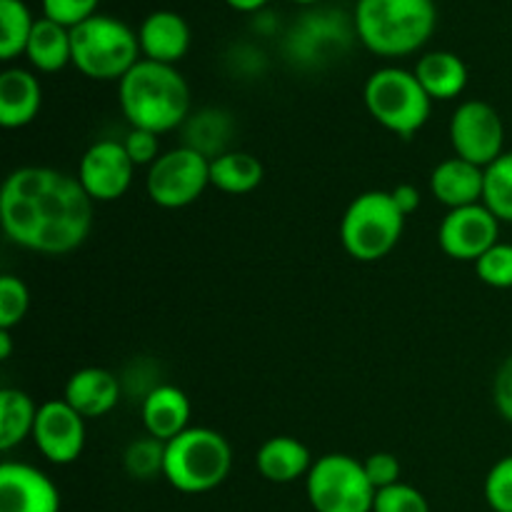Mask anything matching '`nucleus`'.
<instances>
[{
    "label": "nucleus",
    "instance_id": "obj_3",
    "mask_svg": "<svg viewBox=\"0 0 512 512\" xmlns=\"http://www.w3.org/2000/svg\"><path fill=\"white\" fill-rule=\"evenodd\" d=\"M360 43L383 58L423 48L438 23L435 0H358L353 13Z\"/></svg>",
    "mask_w": 512,
    "mask_h": 512
},
{
    "label": "nucleus",
    "instance_id": "obj_2",
    "mask_svg": "<svg viewBox=\"0 0 512 512\" xmlns=\"http://www.w3.org/2000/svg\"><path fill=\"white\" fill-rule=\"evenodd\" d=\"M118 103L130 128L170 133L190 115L188 80L175 65L140 58L118 83Z\"/></svg>",
    "mask_w": 512,
    "mask_h": 512
},
{
    "label": "nucleus",
    "instance_id": "obj_14",
    "mask_svg": "<svg viewBox=\"0 0 512 512\" xmlns=\"http://www.w3.org/2000/svg\"><path fill=\"white\" fill-rule=\"evenodd\" d=\"M33 443L48 463H75L85 450V418L65 400H45L35 418Z\"/></svg>",
    "mask_w": 512,
    "mask_h": 512
},
{
    "label": "nucleus",
    "instance_id": "obj_11",
    "mask_svg": "<svg viewBox=\"0 0 512 512\" xmlns=\"http://www.w3.org/2000/svg\"><path fill=\"white\" fill-rule=\"evenodd\" d=\"M450 145L468 163L488 168L505 153V125L498 110L485 100H465L450 118Z\"/></svg>",
    "mask_w": 512,
    "mask_h": 512
},
{
    "label": "nucleus",
    "instance_id": "obj_8",
    "mask_svg": "<svg viewBox=\"0 0 512 512\" xmlns=\"http://www.w3.org/2000/svg\"><path fill=\"white\" fill-rule=\"evenodd\" d=\"M305 493L315 512H373L375 493L365 465L345 453L318 458L305 478Z\"/></svg>",
    "mask_w": 512,
    "mask_h": 512
},
{
    "label": "nucleus",
    "instance_id": "obj_19",
    "mask_svg": "<svg viewBox=\"0 0 512 512\" xmlns=\"http://www.w3.org/2000/svg\"><path fill=\"white\" fill-rule=\"evenodd\" d=\"M63 400L85 420L103 418L118 405L120 380L105 368H80L65 383Z\"/></svg>",
    "mask_w": 512,
    "mask_h": 512
},
{
    "label": "nucleus",
    "instance_id": "obj_31",
    "mask_svg": "<svg viewBox=\"0 0 512 512\" xmlns=\"http://www.w3.org/2000/svg\"><path fill=\"white\" fill-rule=\"evenodd\" d=\"M30 308L28 285L15 275L0 278V330H13L23 323Z\"/></svg>",
    "mask_w": 512,
    "mask_h": 512
},
{
    "label": "nucleus",
    "instance_id": "obj_18",
    "mask_svg": "<svg viewBox=\"0 0 512 512\" xmlns=\"http://www.w3.org/2000/svg\"><path fill=\"white\" fill-rule=\"evenodd\" d=\"M190 415H193V408H190L188 395L175 385H155L140 405L145 433L163 443H170L190 428Z\"/></svg>",
    "mask_w": 512,
    "mask_h": 512
},
{
    "label": "nucleus",
    "instance_id": "obj_35",
    "mask_svg": "<svg viewBox=\"0 0 512 512\" xmlns=\"http://www.w3.org/2000/svg\"><path fill=\"white\" fill-rule=\"evenodd\" d=\"M125 150H128L130 160L138 165H153L155 160L160 158V135L150 133V130H140V128H130L123 138Z\"/></svg>",
    "mask_w": 512,
    "mask_h": 512
},
{
    "label": "nucleus",
    "instance_id": "obj_20",
    "mask_svg": "<svg viewBox=\"0 0 512 512\" xmlns=\"http://www.w3.org/2000/svg\"><path fill=\"white\" fill-rule=\"evenodd\" d=\"M43 105L40 80L25 68H5L0 73V125L18 130L33 123Z\"/></svg>",
    "mask_w": 512,
    "mask_h": 512
},
{
    "label": "nucleus",
    "instance_id": "obj_33",
    "mask_svg": "<svg viewBox=\"0 0 512 512\" xmlns=\"http://www.w3.org/2000/svg\"><path fill=\"white\" fill-rule=\"evenodd\" d=\"M485 500L493 512H512V455H505L485 478Z\"/></svg>",
    "mask_w": 512,
    "mask_h": 512
},
{
    "label": "nucleus",
    "instance_id": "obj_38",
    "mask_svg": "<svg viewBox=\"0 0 512 512\" xmlns=\"http://www.w3.org/2000/svg\"><path fill=\"white\" fill-rule=\"evenodd\" d=\"M390 195H393L395 205H398L400 213H403L405 218H410V215L420 208V203H423V198H420V190L410 183L395 185V188L390 190Z\"/></svg>",
    "mask_w": 512,
    "mask_h": 512
},
{
    "label": "nucleus",
    "instance_id": "obj_39",
    "mask_svg": "<svg viewBox=\"0 0 512 512\" xmlns=\"http://www.w3.org/2000/svg\"><path fill=\"white\" fill-rule=\"evenodd\" d=\"M225 3H228L230 8L240 10V13H255V10L263 8L268 0H225Z\"/></svg>",
    "mask_w": 512,
    "mask_h": 512
},
{
    "label": "nucleus",
    "instance_id": "obj_17",
    "mask_svg": "<svg viewBox=\"0 0 512 512\" xmlns=\"http://www.w3.org/2000/svg\"><path fill=\"white\" fill-rule=\"evenodd\" d=\"M138 40L145 60L175 65L190 48V25L180 13L155 10L140 25Z\"/></svg>",
    "mask_w": 512,
    "mask_h": 512
},
{
    "label": "nucleus",
    "instance_id": "obj_10",
    "mask_svg": "<svg viewBox=\"0 0 512 512\" xmlns=\"http://www.w3.org/2000/svg\"><path fill=\"white\" fill-rule=\"evenodd\" d=\"M353 35H358L355 23H350L343 13L315 10L290 28L285 53L298 68H323L348 53Z\"/></svg>",
    "mask_w": 512,
    "mask_h": 512
},
{
    "label": "nucleus",
    "instance_id": "obj_16",
    "mask_svg": "<svg viewBox=\"0 0 512 512\" xmlns=\"http://www.w3.org/2000/svg\"><path fill=\"white\" fill-rule=\"evenodd\" d=\"M485 168L463 158H448L430 173V193L448 210L483 203Z\"/></svg>",
    "mask_w": 512,
    "mask_h": 512
},
{
    "label": "nucleus",
    "instance_id": "obj_41",
    "mask_svg": "<svg viewBox=\"0 0 512 512\" xmlns=\"http://www.w3.org/2000/svg\"><path fill=\"white\" fill-rule=\"evenodd\" d=\"M293 3H303V5H310V3H318V0H293Z\"/></svg>",
    "mask_w": 512,
    "mask_h": 512
},
{
    "label": "nucleus",
    "instance_id": "obj_32",
    "mask_svg": "<svg viewBox=\"0 0 512 512\" xmlns=\"http://www.w3.org/2000/svg\"><path fill=\"white\" fill-rule=\"evenodd\" d=\"M373 512H430V505L418 488L395 483L375 493Z\"/></svg>",
    "mask_w": 512,
    "mask_h": 512
},
{
    "label": "nucleus",
    "instance_id": "obj_9",
    "mask_svg": "<svg viewBox=\"0 0 512 512\" xmlns=\"http://www.w3.org/2000/svg\"><path fill=\"white\" fill-rule=\"evenodd\" d=\"M210 185V160L195 150L180 148L160 155L148 168L145 190L155 205L178 210L193 205Z\"/></svg>",
    "mask_w": 512,
    "mask_h": 512
},
{
    "label": "nucleus",
    "instance_id": "obj_24",
    "mask_svg": "<svg viewBox=\"0 0 512 512\" xmlns=\"http://www.w3.org/2000/svg\"><path fill=\"white\" fill-rule=\"evenodd\" d=\"M25 55H28L30 65L40 73H58L65 65L73 63L70 28L43 15V18L35 20Z\"/></svg>",
    "mask_w": 512,
    "mask_h": 512
},
{
    "label": "nucleus",
    "instance_id": "obj_7",
    "mask_svg": "<svg viewBox=\"0 0 512 512\" xmlns=\"http://www.w3.org/2000/svg\"><path fill=\"white\" fill-rule=\"evenodd\" d=\"M365 108L370 118L398 138H413L428 125L433 98L425 93L418 75L405 68H380L365 80Z\"/></svg>",
    "mask_w": 512,
    "mask_h": 512
},
{
    "label": "nucleus",
    "instance_id": "obj_12",
    "mask_svg": "<svg viewBox=\"0 0 512 512\" xmlns=\"http://www.w3.org/2000/svg\"><path fill=\"white\" fill-rule=\"evenodd\" d=\"M135 163L130 160L123 140H95L83 153L78 165V180L93 203H113L128 193L133 183Z\"/></svg>",
    "mask_w": 512,
    "mask_h": 512
},
{
    "label": "nucleus",
    "instance_id": "obj_4",
    "mask_svg": "<svg viewBox=\"0 0 512 512\" xmlns=\"http://www.w3.org/2000/svg\"><path fill=\"white\" fill-rule=\"evenodd\" d=\"M233 468V448L213 428H188L165 443L163 478L185 495L210 493Z\"/></svg>",
    "mask_w": 512,
    "mask_h": 512
},
{
    "label": "nucleus",
    "instance_id": "obj_27",
    "mask_svg": "<svg viewBox=\"0 0 512 512\" xmlns=\"http://www.w3.org/2000/svg\"><path fill=\"white\" fill-rule=\"evenodd\" d=\"M35 18L23 0H0V60L25 55Z\"/></svg>",
    "mask_w": 512,
    "mask_h": 512
},
{
    "label": "nucleus",
    "instance_id": "obj_29",
    "mask_svg": "<svg viewBox=\"0 0 512 512\" xmlns=\"http://www.w3.org/2000/svg\"><path fill=\"white\" fill-rule=\"evenodd\" d=\"M165 465V443L158 438H145L133 440V443L125 448L123 455V468L130 478L135 480H153L158 475H163Z\"/></svg>",
    "mask_w": 512,
    "mask_h": 512
},
{
    "label": "nucleus",
    "instance_id": "obj_21",
    "mask_svg": "<svg viewBox=\"0 0 512 512\" xmlns=\"http://www.w3.org/2000/svg\"><path fill=\"white\" fill-rule=\"evenodd\" d=\"M313 463L315 460L310 455L308 445L300 443L298 438H290V435L268 438L258 448V455H255V468H258V473L268 483L278 485H288L300 478H308Z\"/></svg>",
    "mask_w": 512,
    "mask_h": 512
},
{
    "label": "nucleus",
    "instance_id": "obj_28",
    "mask_svg": "<svg viewBox=\"0 0 512 512\" xmlns=\"http://www.w3.org/2000/svg\"><path fill=\"white\" fill-rule=\"evenodd\" d=\"M483 203L500 223H512V150L485 168Z\"/></svg>",
    "mask_w": 512,
    "mask_h": 512
},
{
    "label": "nucleus",
    "instance_id": "obj_26",
    "mask_svg": "<svg viewBox=\"0 0 512 512\" xmlns=\"http://www.w3.org/2000/svg\"><path fill=\"white\" fill-rule=\"evenodd\" d=\"M38 405L28 393L18 388L0 390V450L18 448L23 440L33 438Z\"/></svg>",
    "mask_w": 512,
    "mask_h": 512
},
{
    "label": "nucleus",
    "instance_id": "obj_6",
    "mask_svg": "<svg viewBox=\"0 0 512 512\" xmlns=\"http://www.w3.org/2000/svg\"><path fill=\"white\" fill-rule=\"evenodd\" d=\"M405 215L390 190H368L350 200L340 218V243L358 263H378L400 243Z\"/></svg>",
    "mask_w": 512,
    "mask_h": 512
},
{
    "label": "nucleus",
    "instance_id": "obj_15",
    "mask_svg": "<svg viewBox=\"0 0 512 512\" xmlns=\"http://www.w3.org/2000/svg\"><path fill=\"white\" fill-rule=\"evenodd\" d=\"M0 512H60V493L43 470L8 460L0 465Z\"/></svg>",
    "mask_w": 512,
    "mask_h": 512
},
{
    "label": "nucleus",
    "instance_id": "obj_23",
    "mask_svg": "<svg viewBox=\"0 0 512 512\" xmlns=\"http://www.w3.org/2000/svg\"><path fill=\"white\" fill-rule=\"evenodd\" d=\"M180 130H183L185 148L213 160L228 153V143L233 138V118L228 110L203 108L198 113H190Z\"/></svg>",
    "mask_w": 512,
    "mask_h": 512
},
{
    "label": "nucleus",
    "instance_id": "obj_13",
    "mask_svg": "<svg viewBox=\"0 0 512 512\" xmlns=\"http://www.w3.org/2000/svg\"><path fill=\"white\" fill-rule=\"evenodd\" d=\"M500 235V220L488 210V205H468V208L448 210L438 228V245L448 258L475 263L483 258Z\"/></svg>",
    "mask_w": 512,
    "mask_h": 512
},
{
    "label": "nucleus",
    "instance_id": "obj_37",
    "mask_svg": "<svg viewBox=\"0 0 512 512\" xmlns=\"http://www.w3.org/2000/svg\"><path fill=\"white\" fill-rule=\"evenodd\" d=\"M493 403L498 413L512 423V355L500 363L493 380Z\"/></svg>",
    "mask_w": 512,
    "mask_h": 512
},
{
    "label": "nucleus",
    "instance_id": "obj_25",
    "mask_svg": "<svg viewBox=\"0 0 512 512\" xmlns=\"http://www.w3.org/2000/svg\"><path fill=\"white\" fill-rule=\"evenodd\" d=\"M263 178V163L253 153H245V150H228V153L210 160V185L220 193H253L263 183Z\"/></svg>",
    "mask_w": 512,
    "mask_h": 512
},
{
    "label": "nucleus",
    "instance_id": "obj_22",
    "mask_svg": "<svg viewBox=\"0 0 512 512\" xmlns=\"http://www.w3.org/2000/svg\"><path fill=\"white\" fill-rule=\"evenodd\" d=\"M433 100H455L468 88V65L450 50H430L413 70Z\"/></svg>",
    "mask_w": 512,
    "mask_h": 512
},
{
    "label": "nucleus",
    "instance_id": "obj_34",
    "mask_svg": "<svg viewBox=\"0 0 512 512\" xmlns=\"http://www.w3.org/2000/svg\"><path fill=\"white\" fill-rule=\"evenodd\" d=\"M98 3L100 0H43V15L65 28H75L83 20L93 18Z\"/></svg>",
    "mask_w": 512,
    "mask_h": 512
},
{
    "label": "nucleus",
    "instance_id": "obj_30",
    "mask_svg": "<svg viewBox=\"0 0 512 512\" xmlns=\"http://www.w3.org/2000/svg\"><path fill=\"white\" fill-rule=\"evenodd\" d=\"M475 273L480 283L490 288H512V243H495L480 260H475Z\"/></svg>",
    "mask_w": 512,
    "mask_h": 512
},
{
    "label": "nucleus",
    "instance_id": "obj_1",
    "mask_svg": "<svg viewBox=\"0 0 512 512\" xmlns=\"http://www.w3.org/2000/svg\"><path fill=\"white\" fill-rule=\"evenodd\" d=\"M0 225L18 248L40 255H68L88 240L93 200L78 175L45 165L13 170L0 188Z\"/></svg>",
    "mask_w": 512,
    "mask_h": 512
},
{
    "label": "nucleus",
    "instance_id": "obj_36",
    "mask_svg": "<svg viewBox=\"0 0 512 512\" xmlns=\"http://www.w3.org/2000/svg\"><path fill=\"white\" fill-rule=\"evenodd\" d=\"M363 465H365V473H368V480L373 483L375 490H383L395 483H403V480H400L403 468H400V460L395 458L393 453H373L363 460Z\"/></svg>",
    "mask_w": 512,
    "mask_h": 512
},
{
    "label": "nucleus",
    "instance_id": "obj_40",
    "mask_svg": "<svg viewBox=\"0 0 512 512\" xmlns=\"http://www.w3.org/2000/svg\"><path fill=\"white\" fill-rule=\"evenodd\" d=\"M13 353V338H10V330H0V360H8Z\"/></svg>",
    "mask_w": 512,
    "mask_h": 512
},
{
    "label": "nucleus",
    "instance_id": "obj_5",
    "mask_svg": "<svg viewBox=\"0 0 512 512\" xmlns=\"http://www.w3.org/2000/svg\"><path fill=\"white\" fill-rule=\"evenodd\" d=\"M73 65L90 80H123L140 60L138 33L113 15L95 13L70 28Z\"/></svg>",
    "mask_w": 512,
    "mask_h": 512
}]
</instances>
